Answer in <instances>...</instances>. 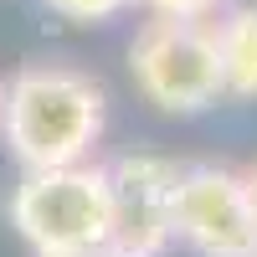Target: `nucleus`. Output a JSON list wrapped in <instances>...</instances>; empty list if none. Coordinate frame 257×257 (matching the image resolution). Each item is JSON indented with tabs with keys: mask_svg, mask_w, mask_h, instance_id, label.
Masks as SVG:
<instances>
[{
	"mask_svg": "<svg viewBox=\"0 0 257 257\" xmlns=\"http://www.w3.org/2000/svg\"><path fill=\"white\" fill-rule=\"evenodd\" d=\"M216 47H221L226 98L252 103L257 98V6H237L226 11V21H216Z\"/></svg>",
	"mask_w": 257,
	"mask_h": 257,
	"instance_id": "nucleus-6",
	"label": "nucleus"
},
{
	"mask_svg": "<svg viewBox=\"0 0 257 257\" xmlns=\"http://www.w3.org/2000/svg\"><path fill=\"white\" fill-rule=\"evenodd\" d=\"M128 72H134L144 103H155L170 118L206 113L226 98L216 26L206 21H175V16L144 21L128 41Z\"/></svg>",
	"mask_w": 257,
	"mask_h": 257,
	"instance_id": "nucleus-3",
	"label": "nucleus"
},
{
	"mask_svg": "<svg viewBox=\"0 0 257 257\" xmlns=\"http://www.w3.org/2000/svg\"><path fill=\"white\" fill-rule=\"evenodd\" d=\"M72 257H113L108 247H98V252H72Z\"/></svg>",
	"mask_w": 257,
	"mask_h": 257,
	"instance_id": "nucleus-9",
	"label": "nucleus"
},
{
	"mask_svg": "<svg viewBox=\"0 0 257 257\" xmlns=\"http://www.w3.org/2000/svg\"><path fill=\"white\" fill-rule=\"evenodd\" d=\"M11 226L36 257H72L113 242V170L57 165L26 170L11 190Z\"/></svg>",
	"mask_w": 257,
	"mask_h": 257,
	"instance_id": "nucleus-2",
	"label": "nucleus"
},
{
	"mask_svg": "<svg viewBox=\"0 0 257 257\" xmlns=\"http://www.w3.org/2000/svg\"><path fill=\"white\" fill-rule=\"evenodd\" d=\"M247 180H252V196H257V170H252V175H247Z\"/></svg>",
	"mask_w": 257,
	"mask_h": 257,
	"instance_id": "nucleus-10",
	"label": "nucleus"
},
{
	"mask_svg": "<svg viewBox=\"0 0 257 257\" xmlns=\"http://www.w3.org/2000/svg\"><path fill=\"white\" fill-rule=\"evenodd\" d=\"M103 82L67 62H31L0 88V139L21 170L82 165L103 139Z\"/></svg>",
	"mask_w": 257,
	"mask_h": 257,
	"instance_id": "nucleus-1",
	"label": "nucleus"
},
{
	"mask_svg": "<svg viewBox=\"0 0 257 257\" xmlns=\"http://www.w3.org/2000/svg\"><path fill=\"white\" fill-rule=\"evenodd\" d=\"M170 226L196 257H257L252 180L226 165H185L170 196Z\"/></svg>",
	"mask_w": 257,
	"mask_h": 257,
	"instance_id": "nucleus-4",
	"label": "nucleus"
},
{
	"mask_svg": "<svg viewBox=\"0 0 257 257\" xmlns=\"http://www.w3.org/2000/svg\"><path fill=\"white\" fill-rule=\"evenodd\" d=\"M155 16H175V21H206L221 0H144Z\"/></svg>",
	"mask_w": 257,
	"mask_h": 257,
	"instance_id": "nucleus-8",
	"label": "nucleus"
},
{
	"mask_svg": "<svg viewBox=\"0 0 257 257\" xmlns=\"http://www.w3.org/2000/svg\"><path fill=\"white\" fill-rule=\"evenodd\" d=\"M47 6H52L62 21H72V26H98V21L123 16L134 0H47Z\"/></svg>",
	"mask_w": 257,
	"mask_h": 257,
	"instance_id": "nucleus-7",
	"label": "nucleus"
},
{
	"mask_svg": "<svg viewBox=\"0 0 257 257\" xmlns=\"http://www.w3.org/2000/svg\"><path fill=\"white\" fill-rule=\"evenodd\" d=\"M113 170V257H160L175 242L170 226V196L180 170L160 155H128Z\"/></svg>",
	"mask_w": 257,
	"mask_h": 257,
	"instance_id": "nucleus-5",
	"label": "nucleus"
}]
</instances>
